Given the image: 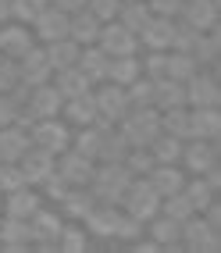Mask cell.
I'll return each instance as SVG.
<instances>
[{
    "instance_id": "cell-18",
    "label": "cell",
    "mask_w": 221,
    "mask_h": 253,
    "mask_svg": "<svg viewBox=\"0 0 221 253\" xmlns=\"http://www.w3.org/2000/svg\"><path fill=\"white\" fill-rule=\"evenodd\" d=\"M218 136H221L218 107H193L189 111V136L185 139H218Z\"/></svg>"
},
{
    "instance_id": "cell-51",
    "label": "cell",
    "mask_w": 221,
    "mask_h": 253,
    "mask_svg": "<svg viewBox=\"0 0 221 253\" xmlns=\"http://www.w3.org/2000/svg\"><path fill=\"white\" fill-rule=\"evenodd\" d=\"M86 7L96 14L100 22H111V18H118V7H122V0H86Z\"/></svg>"
},
{
    "instance_id": "cell-15",
    "label": "cell",
    "mask_w": 221,
    "mask_h": 253,
    "mask_svg": "<svg viewBox=\"0 0 221 253\" xmlns=\"http://www.w3.org/2000/svg\"><path fill=\"white\" fill-rule=\"evenodd\" d=\"M178 14H182V22H189L200 32L218 29V0H182Z\"/></svg>"
},
{
    "instance_id": "cell-22",
    "label": "cell",
    "mask_w": 221,
    "mask_h": 253,
    "mask_svg": "<svg viewBox=\"0 0 221 253\" xmlns=\"http://www.w3.org/2000/svg\"><path fill=\"white\" fill-rule=\"evenodd\" d=\"M107 61H111V57H107L100 46L86 43V46L79 50V61H75V68H79L82 75H86L89 82H104V79H107Z\"/></svg>"
},
{
    "instance_id": "cell-4",
    "label": "cell",
    "mask_w": 221,
    "mask_h": 253,
    "mask_svg": "<svg viewBox=\"0 0 221 253\" xmlns=\"http://www.w3.org/2000/svg\"><path fill=\"white\" fill-rule=\"evenodd\" d=\"M96 46L104 50L107 57H125V54H135L139 50V36L132 29H125L122 22H100V32H96Z\"/></svg>"
},
{
    "instance_id": "cell-26",
    "label": "cell",
    "mask_w": 221,
    "mask_h": 253,
    "mask_svg": "<svg viewBox=\"0 0 221 253\" xmlns=\"http://www.w3.org/2000/svg\"><path fill=\"white\" fill-rule=\"evenodd\" d=\"M50 82H54V89L68 100V96H79V93H86L89 86H93V82L86 79V75H82L79 68H75V64H72V68H61V72H54V75H50Z\"/></svg>"
},
{
    "instance_id": "cell-56",
    "label": "cell",
    "mask_w": 221,
    "mask_h": 253,
    "mask_svg": "<svg viewBox=\"0 0 221 253\" xmlns=\"http://www.w3.org/2000/svg\"><path fill=\"white\" fill-rule=\"evenodd\" d=\"M54 7H57V11H64V14H75V11L86 7V0H54Z\"/></svg>"
},
{
    "instance_id": "cell-23",
    "label": "cell",
    "mask_w": 221,
    "mask_h": 253,
    "mask_svg": "<svg viewBox=\"0 0 221 253\" xmlns=\"http://www.w3.org/2000/svg\"><path fill=\"white\" fill-rule=\"evenodd\" d=\"M61 114H64L72 125H89L93 118H96V96H93L89 89L79 93V96H68L64 104H61Z\"/></svg>"
},
{
    "instance_id": "cell-24",
    "label": "cell",
    "mask_w": 221,
    "mask_h": 253,
    "mask_svg": "<svg viewBox=\"0 0 221 253\" xmlns=\"http://www.w3.org/2000/svg\"><path fill=\"white\" fill-rule=\"evenodd\" d=\"M146 178H150V185L157 189L161 200H164V196H172V193H178L182 185H185L182 168H175V164H154V171H150Z\"/></svg>"
},
{
    "instance_id": "cell-34",
    "label": "cell",
    "mask_w": 221,
    "mask_h": 253,
    "mask_svg": "<svg viewBox=\"0 0 221 253\" xmlns=\"http://www.w3.org/2000/svg\"><path fill=\"white\" fill-rule=\"evenodd\" d=\"M150 235L161 243V246H172V243H182V221H175V217L168 214H154L150 217Z\"/></svg>"
},
{
    "instance_id": "cell-25",
    "label": "cell",
    "mask_w": 221,
    "mask_h": 253,
    "mask_svg": "<svg viewBox=\"0 0 221 253\" xmlns=\"http://www.w3.org/2000/svg\"><path fill=\"white\" fill-rule=\"evenodd\" d=\"M32 25H36V32H40V40H43V43H54V40H64V36H68V14L57 11L54 4H50Z\"/></svg>"
},
{
    "instance_id": "cell-57",
    "label": "cell",
    "mask_w": 221,
    "mask_h": 253,
    "mask_svg": "<svg viewBox=\"0 0 221 253\" xmlns=\"http://www.w3.org/2000/svg\"><path fill=\"white\" fill-rule=\"evenodd\" d=\"M157 250H164L157 239H150V243H135V253H157Z\"/></svg>"
},
{
    "instance_id": "cell-52",
    "label": "cell",
    "mask_w": 221,
    "mask_h": 253,
    "mask_svg": "<svg viewBox=\"0 0 221 253\" xmlns=\"http://www.w3.org/2000/svg\"><path fill=\"white\" fill-rule=\"evenodd\" d=\"M14 79H18V61H11L0 54V93H7L14 86Z\"/></svg>"
},
{
    "instance_id": "cell-19",
    "label": "cell",
    "mask_w": 221,
    "mask_h": 253,
    "mask_svg": "<svg viewBox=\"0 0 221 253\" xmlns=\"http://www.w3.org/2000/svg\"><path fill=\"white\" fill-rule=\"evenodd\" d=\"M61 104H64V96L54 89V82H43V86H32V96H29V111L36 114V118H57L61 114Z\"/></svg>"
},
{
    "instance_id": "cell-49",
    "label": "cell",
    "mask_w": 221,
    "mask_h": 253,
    "mask_svg": "<svg viewBox=\"0 0 221 253\" xmlns=\"http://www.w3.org/2000/svg\"><path fill=\"white\" fill-rule=\"evenodd\" d=\"M143 72H146V79H154V82L157 79H168V50H150Z\"/></svg>"
},
{
    "instance_id": "cell-41",
    "label": "cell",
    "mask_w": 221,
    "mask_h": 253,
    "mask_svg": "<svg viewBox=\"0 0 221 253\" xmlns=\"http://www.w3.org/2000/svg\"><path fill=\"white\" fill-rule=\"evenodd\" d=\"M193 72H196V57L193 54H185V50H172V54H168V79L185 82Z\"/></svg>"
},
{
    "instance_id": "cell-9",
    "label": "cell",
    "mask_w": 221,
    "mask_h": 253,
    "mask_svg": "<svg viewBox=\"0 0 221 253\" xmlns=\"http://www.w3.org/2000/svg\"><path fill=\"white\" fill-rule=\"evenodd\" d=\"M218 79L214 75H203V72H193L185 79V104L189 107H218Z\"/></svg>"
},
{
    "instance_id": "cell-17",
    "label": "cell",
    "mask_w": 221,
    "mask_h": 253,
    "mask_svg": "<svg viewBox=\"0 0 221 253\" xmlns=\"http://www.w3.org/2000/svg\"><path fill=\"white\" fill-rule=\"evenodd\" d=\"M86 228L93 235H100V239H111V235L118 232V221H122V211H118V204H96L86 217Z\"/></svg>"
},
{
    "instance_id": "cell-58",
    "label": "cell",
    "mask_w": 221,
    "mask_h": 253,
    "mask_svg": "<svg viewBox=\"0 0 221 253\" xmlns=\"http://www.w3.org/2000/svg\"><path fill=\"white\" fill-rule=\"evenodd\" d=\"M4 22H11V4H7V0H0V25H4Z\"/></svg>"
},
{
    "instance_id": "cell-45",
    "label": "cell",
    "mask_w": 221,
    "mask_h": 253,
    "mask_svg": "<svg viewBox=\"0 0 221 253\" xmlns=\"http://www.w3.org/2000/svg\"><path fill=\"white\" fill-rule=\"evenodd\" d=\"M161 214L175 217V221H185V217L193 214V204H189V196L178 189V193H172V196H164V200H161Z\"/></svg>"
},
{
    "instance_id": "cell-28",
    "label": "cell",
    "mask_w": 221,
    "mask_h": 253,
    "mask_svg": "<svg viewBox=\"0 0 221 253\" xmlns=\"http://www.w3.org/2000/svg\"><path fill=\"white\" fill-rule=\"evenodd\" d=\"M79 43L72 36H64V40H54V43H46V61H50V68L61 72V68H72V64L79 61Z\"/></svg>"
},
{
    "instance_id": "cell-35",
    "label": "cell",
    "mask_w": 221,
    "mask_h": 253,
    "mask_svg": "<svg viewBox=\"0 0 221 253\" xmlns=\"http://www.w3.org/2000/svg\"><path fill=\"white\" fill-rule=\"evenodd\" d=\"M161 132H168V136H175V139H185L189 136V107H168L161 111Z\"/></svg>"
},
{
    "instance_id": "cell-59",
    "label": "cell",
    "mask_w": 221,
    "mask_h": 253,
    "mask_svg": "<svg viewBox=\"0 0 221 253\" xmlns=\"http://www.w3.org/2000/svg\"><path fill=\"white\" fill-rule=\"evenodd\" d=\"M0 168H4V161H0Z\"/></svg>"
},
{
    "instance_id": "cell-43",
    "label": "cell",
    "mask_w": 221,
    "mask_h": 253,
    "mask_svg": "<svg viewBox=\"0 0 221 253\" xmlns=\"http://www.w3.org/2000/svg\"><path fill=\"white\" fill-rule=\"evenodd\" d=\"M218 50H221V36H218V29H207V32H200V40L193 46V57L196 64H207L218 57Z\"/></svg>"
},
{
    "instance_id": "cell-20",
    "label": "cell",
    "mask_w": 221,
    "mask_h": 253,
    "mask_svg": "<svg viewBox=\"0 0 221 253\" xmlns=\"http://www.w3.org/2000/svg\"><path fill=\"white\" fill-rule=\"evenodd\" d=\"M32 146L29 132L18 128V125H0V161H22V154Z\"/></svg>"
},
{
    "instance_id": "cell-27",
    "label": "cell",
    "mask_w": 221,
    "mask_h": 253,
    "mask_svg": "<svg viewBox=\"0 0 221 253\" xmlns=\"http://www.w3.org/2000/svg\"><path fill=\"white\" fill-rule=\"evenodd\" d=\"M185 104V82L175 79H157L154 82V107L168 111V107H182Z\"/></svg>"
},
{
    "instance_id": "cell-53",
    "label": "cell",
    "mask_w": 221,
    "mask_h": 253,
    "mask_svg": "<svg viewBox=\"0 0 221 253\" xmlns=\"http://www.w3.org/2000/svg\"><path fill=\"white\" fill-rule=\"evenodd\" d=\"M40 185H43V193H46L50 200H64V193L72 189V185H68V182H64V178H61L57 171H54V175H46V178H43Z\"/></svg>"
},
{
    "instance_id": "cell-47",
    "label": "cell",
    "mask_w": 221,
    "mask_h": 253,
    "mask_svg": "<svg viewBox=\"0 0 221 253\" xmlns=\"http://www.w3.org/2000/svg\"><path fill=\"white\" fill-rule=\"evenodd\" d=\"M57 250H64V253H82V250H86V232H82V228H68V225H61Z\"/></svg>"
},
{
    "instance_id": "cell-14",
    "label": "cell",
    "mask_w": 221,
    "mask_h": 253,
    "mask_svg": "<svg viewBox=\"0 0 221 253\" xmlns=\"http://www.w3.org/2000/svg\"><path fill=\"white\" fill-rule=\"evenodd\" d=\"M172 29H175V18H164V14H150V22L135 32L139 43L146 50H172Z\"/></svg>"
},
{
    "instance_id": "cell-36",
    "label": "cell",
    "mask_w": 221,
    "mask_h": 253,
    "mask_svg": "<svg viewBox=\"0 0 221 253\" xmlns=\"http://www.w3.org/2000/svg\"><path fill=\"white\" fill-rule=\"evenodd\" d=\"M146 150L154 154V161H157V164H175V161H178V154H182V139L168 136V132H157V139L150 143Z\"/></svg>"
},
{
    "instance_id": "cell-44",
    "label": "cell",
    "mask_w": 221,
    "mask_h": 253,
    "mask_svg": "<svg viewBox=\"0 0 221 253\" xmlns=\"http://www.w3.org/2000/svg\"><path fill=\"white\" fill-rule=\"evenodd\" d=\"M182 193L189 196L193 211H203V207H207L211 200H214V189L207 185V178H203V175H200V178H193V182H185V185H182Z\"/></svg>"
},
{
    "instance_id": "cell-30",
    "label": "cell",
    "mask_w": 221,
    "mask_h": 253,
    "mask_svg": "<svg viewBox=\"0 0 221 253\" xmlns=\"http://www.w3.org/2000/svg\"><path fill=\"white\" fill-rule=\"evenodd\" d=\"M64 211H68V217H75V221H82L93 207H96V196H93V189H86V185H72V189L64 193Z\"/></svg>"
},
{
    "instance_id": "cell-48",
    "label": "cell",
    "mask_w": 221,
    "mask_h": 253,
    "mask_svg": "<svg viewBox=\"0 0 221 253\" xmlns=\"http://www.w3.org/2000/svg\"><path fill=\"white\" fill-rule=\"evenodd\" d=\"M18 185H29L25 175H22V168H18V161H4V168H0V189L11 193V189H18Z\"/></svg>"
},
{
    "instance_id": "cell-7",
    "label": "cell",
    "mask_w": 221,
    "mask_h": 253,
    "mask_svg": "<svg viewBox=\"0 0 221 253\" xmlns=\"http://www.w3.org/2000/svg\"><path fill=\"white\" fill-rule=\"evenodd\" d=\"M29 235H32V243H36L40 250H57L61 217L50 214V211H43V207H36V211H32V217H29Z\"/></svg>"
},
{
    "instance_id": "cell-11",
    "label": "cell",
    "mask_w": 221,
    "mask_h": 253,
    "mask_svg": "<svg viewBox=\"0 0 221 253\" xmlns=\"http://www.w3.org/2000/svg\"><path fill=\"white\" fill-rule=\"evenodd\" d=\"M50 75H54V68H50V61H46V50L29 46L18 57V79H25L29 86H43V82H50Z\"/></svg>"
},
{
    "instance_id": "cell-31",
    "label": "cell",
    "mask_w": 221,
    "mask_h": 253,
    "mask_svg": "<svg viewBox=\"0 0 221 253\" xmlns=\"http://www.w3.org/2000/svg\"><path fill=\"white\" fill-rule=\"evenodd\" d=\"M0 243H4V250L11 253H18L32 243V235H29V221H22V217H7L4 225H0Z\"/></svg>"
},
{
    "instance_id": "cell-38",
    "label": "cell",
    "mask_w": 221,
    "mask_h": 253,
    "mask_svg": "<svg viewBox=\"0 0 221 253\" xmlns=\"http://www.w3.org/2000/svg\"><path fill=\"white\" fill-rule=\"evenodd\" d=\"M100 139H104V128H96L93 122H89V125H79V132H75V150H79L82 157L96 161V154H100Z\"/></svg>"
},
{
    "instance_id": "cell-29",
    "label": "cell",
    "mask_w": 221,
    "mask_h": 253,
    "mask_svg": "<svg viewBox=\"0 0 221 253\" xmlns=\"http://www.w3.org/2000/svg\"><path fill=\"white\" fill-rule=\"evenodd\" d=\"M36 207H40V193H32L29 185H18V189L7 193V217H22V221H29Z\"/></svg>"
},
{
    "instance_id": "cell-5",
    "label": "cell",
    "mask_w": 221,
    "mask_h": 253,
    "mask_svg": "<svg viewBox=\"0 0 221 253\" xmlns=\"http://www.w3.org/2000/svg\"><path fill=\"white\" fill-rule=\"evenodd\" d=\"M29 139H32V146H40V150L57 157L72 146V132H68V125L57 122V118H40V122L29 128Z\"/></svg>"
},
{
    "instance_id": "cell-39",
    "label": "cell",
    "mask_w": 221,
    "mask_h": 253,
    "mask_svg": "<svg viewBox=\"0 0 221 253\" xmlns=\"http://www.w3.org/2000/svg\"><path fill=\"white\" fill-rule=\"evenodd\" d=\"M125 96H129V107H154V79L135 75L125 86Z\"/></svg>"
},
{
    "instance_id": "cell-54",
    "label": "cell",
    "mask_w": 221,
    "mask_h": 253,
    "mask_svg": "<svg viewBox=\"0 0 221 253\" xmlns=\"http://www.w3.org/2000/svg\"><path fill=\"white\" fill-rule=\"evenodd\" d=\"M146 4H150V11H154V14L175 18V14H178V7H182V0H146Z\"/></svg>"
},
{
    "instance_id": "cell-33",
    "label": "cell",
    "mask_w": 221,
    "mask_h": 253,
    "mask_svg": "<svg viewBox=\"0 0 221 253\" xmlns=\"http://www.w3.org/2000/svg\"><path fill=\"white\" fill-rule=\"evenodd\" d=\"M150 4L146 0H122V7H118V22H122L125 29H132V32H139L146 22H150Z\"/></svg>"
},
{
    "instance_id": "cell-1",
    "label": "cell",
    "mask_w": 221,
    "mask_h": 253,
    "mask_svg": "<svg viewBox=\"0 0 221 253\" xmlns=\"http://www.w3.org/2000/svg\"><path fill=\"white\" fill-rule=\"evenodd\" d=\"M129 182H132V175L122 161H100V168H93L89 189L96 196V204H122Z\"/></svg>"
},
{
    "instance_id": "cell-10",
    "label": "cell",
    "mask_w": 221,
    "mask_h": 253,
    "mask_svg": "<svg viewBox=\"0 0 221 253\" xmlns=\"http://www.w3.org/2000/svg\"><path fill=\"white\" fill-rule=\"evenodd\" d=\"M61 161L54 164V171L68 182V185H89L93 178V161L89 157H82L79 150H64V154H57Z\"/></svg>"
},
{
    "instance_id": "cell-50",
    "label": "cell",
    "mask_w": 221,
    "mask_h": 253,
    "mask_svg": "<svg viewBox=\"0 0 221 253\" xmlns=\"http://www.w3.org/2000/svg\"><path fill=\"white\" fill-rule=\"evenodd\" d=\"M118 239H129V243H135L143 235V221L139 217H132V214H122V221H118Z\"/></svg>"
},
{
    "instance_id": "cell-8",
    "label": "cell",
    "mask_w": 221,
    "mask_h": 253,
    "mask_svg": "<svg viewBox=\"0 0 221 253\" xmlns=\"http://www.w3.org/2000/svg\"><path fill=\"white\" fill-rule=\"evenodd\" d=\"M93 96H96V114L111 118V122H122V118H125V111H129L125 86H118V82H107V79H104Z\"/></svg>"
},
{
    "instance_id": "cell-16",
    "label": "cell",
    "mask_w": 221,
    "mask_h": 253,
    "mask_svg": "<svg viewBox=\"0 0 221 253\" xmlns=\"http://www.w3.org/2000/svg\"><path fill=\"white\" fill-rule=\"evenodd\" d=\"M29 46H36V43H32V32H29L22 22H14V25L4 22V25H0V54H4V57L18 61Z\"/></svg>"
},
{
    "instance_id": "cell-13",
    "label": "cell",
    "mask_w": 221,
    "mask_h": 253,
    "mask_svg": "<svg viewBox=\"0 0 221 253\" xmlns=\"http://www.w3.org/2000/svg\"><path fill=\"white\" fill-rule=\"evenodd\" d=\"M178 161L189 164V171H193V175H203L207 168L218 164V146H214V139H189V143L182 146Z\"/></svg>"
},
{
    "instance_id": "cell-37",
    "label": "cell",
    "mask_w": 221,
    "mask_h": 253,
    "mask_svg": "<svg viewBox=\"0 0 221 253\" xmlns=\"http://www.w3.org/2000/svg\"><path fill=\"white\" fill-rule=\"evenodd\" d=\"M125 168H129V175L132 178H146L150 171H154V154H150L146 146H129V154H125V161H122Z\"/></svg>"
},
{
    "instance_id": "cell-12",
    "label": "cell",
    "mask_w": 221,
    "mask_h": 253,
    "mask_svg": "<svg viewBox=\"0 0 221 253\" xmlns=\"http://www.w3.org/2000/svg\"><path fill=\"white\" fill-rule=\"evenodd\" d=\"M54 164H57V157L46 154V150H40V146H29L22 154V161H18V168H22V175H25L29 185H40L46 175H54Z\"/></svg>"
},
{
    "instance_id": "cell-32",
    "label": "cell",
    "mask_w": 221,
    "mask_h": 253,
    "mask_svg": "<svg viewBox=\"0 0 221 253\" xmlns=\"http://www.w3.org/2000/svg\"><path fill=\"white\" fill-rule=\"evenodd\" d=\"M135 75H143V64L135 61V54L125 57H111L107 61V82H118V86H129Z\"/></svg>"
},
{
    "instance_id": "cell-55",
    "label": "cell",
    "mask_w": 221,
    "mask_h": 253,
    "mask_svg": "<svg viewBox=\"0 0 221 253\" xmlns=\"http://www.w3.org/2000/svg\"><path fill=\"white\" fill-rule=\"evenodd\" d=\"M14 114H18V104H14L7 93H0V125H11Z\"/></svg>"
},
{
    "instance_id": "cell-6",
    "label": "cell",
    "mask_w": 221,
    "mask_h": 253,
    "mask_svg": "<svg viewBox=\"0 0 221 253\" xmlns=\"http://www.w3.org/2000/svg\"><path fill=\"white\" fill-rule=\"evenodd\" d=\"M182 246L200 250V253H214V250L221 246L218 228L207 221V217H200V211H193V214L182 221Z\"/></svg>"
},
{
    "instance_id": "cell-40",
    "label": "cell",
    "mask_w": 221,
    "mask_h": 253,
    "mask_svg": "<svg viewBox=\"0 0 221 253\" xmlns=\"http://www.w3.org/2000/svg\"><path fill=\"white\" fill-rule=\"evenodd\" d=\"M125 154H129L125 136H122V132H114V128H107L104 139H100V154H96V161H125Z\"/></svg>"
},
{
    "instance_id": "cell-2",
    "label": "cell",
    "mask_w": 221,
    "mask_h": 253,
    "mask_svg": "<svg viewBox=\"0 0 221 253\" xmlns=\"http://www.w3.org/2000/svg\"><path fill=\"white\" fill-rule=\"evenodd\" d=\"M118 132L125 136L129 146H150L161 132V111L157 107H129Z\"/></svg>"
},
{
    "instance_id": "cell-46",
    "label": "cell",
    "mask_w": 221,
    "mask_h": 253,
    "mask_svg": "<svg viewBox=\"0 0 221 253\" xmlns=\"http://www.w3.org/2000/svg\"><path fill=\"white\" fill-rule=\"evenodd\" d=\"M196 40H200V29H193L189 22H175V29H172V50H185V54H193Z\"/></svg>"
},
{
    "instance_id": "cell-42",
    "label": "cell",
    "mask_w": 221,
    "mask_h": 253,
    "mask_svg": "<svg viewBox=\"0 0 221 253\" xmlns=\"http://www.w3.org/2000/svg\"><path fill=\"white\" fill-rule=\"evenodd\" d=\"M7 4H11V18L29 25V22H36L40 14L50 7V0H7Z\"/></svg>"
},
{
    "instance_id": "cell-21",
    "label": "cell",
    "mask_w": 221,
    "mask_h": 253,
    "mask_svg": "<svg viewBox=\"0 0 221 253\" xmlns=\"http://www.w3.org/2000/svg\"><path fill=\"white\" fill-rule=\"evenodd\" d=\"M96 32H100V18H96L89 7H82V11H75V14H68V36H72L79 46L96 43Z\"/></svg>"
},
{
    "instance_id": "cell-3",
    "label": "cell",
    "mask_w": 221,
    "mask_h": 253,
    "mask_svg": "<svg viewBox=\"0 0 221 253\" xmlns=\"http://www.w3.org/2000/svg\"><path fill=\"white\" fill-rule=\"evenodd\" d=\"M122 204H125V214L139 217V221H150V217L161 211V196H157L154 185H150V178H132L125 196H122Z\"/></svg>"
}]
</instances>
